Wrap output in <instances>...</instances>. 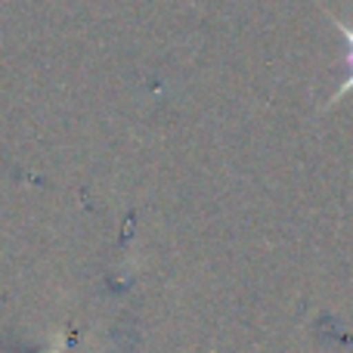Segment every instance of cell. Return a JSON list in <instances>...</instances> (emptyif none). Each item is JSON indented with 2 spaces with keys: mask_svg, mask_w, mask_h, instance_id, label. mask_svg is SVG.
Returning a JSON list of instances; mask_svg holds the SVG:
<instances>
[{
  "mask_svg": "<svg viewBox=\"0 0 353 353\" xmlns=\"http://www.w3.org/2000/svg\"><path fill=\"white\" fill-rule=\"evenodd\" d=\"M338 28H341V34L347 37V56L353 59V25H338Z\"/></svg>",
  "mask_w": 353,
  "mask_h": 353,
  "instance_id": "obj_1",
  "label": "cell"
}]
</instances>
